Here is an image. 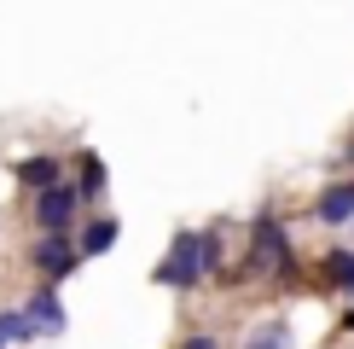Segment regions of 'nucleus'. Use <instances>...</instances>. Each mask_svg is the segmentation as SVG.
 Instances as JSON below:
<instances>
[{
  "label": "nucleus",
  "mask_w": 354,
  "mask_h": 349,
  "mask_svg": "<svg viewBox=\"0 0 354 349\" xmlns=\"http://www.w3.org/2000/svg\"><path fill=\"white\" fill-rule=\"evenodd\" d=\"M348 326H354V314H348Z\"/></svg>",
  "instance_id": "14"
},
{
  "label": "nucleus",
  "mask_w": 354,
  "mask_h": 349,
  "mask_svg": "<svg viewBox=\"0 0 354 349\" xmlns=\"http://www.w3.org/2000/svg\"><path fill=\"white\" fill-rule=\"evenodd\" d=\"M285 262H290L285 227L273 215H256V227H250V268H285Z\"/></svg>",
  "instance_id": "2"
},
{
  "label": "nucleus",
  "mask_w": 354,
  "mask_h": 349,
  "mask_svg": "<svg viewBox=\"0 0 354 349\" xmlns=\"http://www.w3.org/2000/svg\"><path fill=\"white\" fill-rule=\"evenodd\" d=\"M18 338H29V320L24 314H0V349H12Z\"/></svg>",
  "instance_id": "9"
},
{
  "label": "nucleus",
  "mask_w": 354,
  "mask_h": 349,
  "mask_svg": "<svg viewBox=\"0 0 354 349\" xmlns=\"http://www.w3.org/2000/svg\"><path fill=\"white\" fill-rule=\"evenodd\" d=\"M76 262H82V251L64 239V233H47V239L35 244V268H41V274H53V280H64Z\"/></svg>",
  "instance_id": "4"
},
{
  "label": "nucleus",
  "mask_w": 354,
  "mask_h": 349,
  "mask_svg": "<svg viewBox=\"0 0 354 349\" xmlns=\"http://www.w3.org/2000/svg\"><path fill=\"white\" fill-rule=\"evenodd\" d=\"M111 244H116V222H93L87 239H82V256H105Z\"/></svg>",
  "instance_id": "8"
},
{
  "label": "nucleus",
  "mask_w": 354,
  "mask_h": 349,
  "mask_svg": "<svg viewBox=\"0 0 354 349\" xmlns=\"http://www.w3.org/2000/svg\"><path fill=\"white\" fill-rule=\"evenodd\" d=\"M18 181L24 186H58V157H29V163H18Z\"/></svg>",
  "instance_id": "7"
},
{
  "label": "nucleus",
  "mask_w": 354,
  "mask_h": 349,
  "mask_svg": "<svg viewBox=\"0 0 354 349\" xmlns=\"http://www.w3.org/2000/svg\"><path fill=\"white\" fill-rule=\"evenodd\" d=\"M250 349H285V326H279V320H273V326H261Z\"/></svg>",
  "instance_id": "12"
},
{
  "label": "nucleus",
  "mask_w": 354,
  "mask_h": 349,
  "mask_svg": "<svg viewBox=\"0 0 354 349\" xmlns=\"http://www.w3.org/2000/svg\"><path fill=\"white\" fill-rule=\"evenodd\" d=\"M186 349H221V343H215V338H192Z\"/></svg>",
  "instance_id": "13"
},
{
  "label": "nucleus",
  "mask_w": 354,
  "mask_h": 349,
  "mask_svg": "<svg viewBox=\"0 0 354 349\" xmlns=\"http://www.w3.org/2000/svg\"><path fill=\"white\" fill-rule=\"evenodd\" d=\"M76 204H82V193L58 181V186H47V193L35 198V222L47 227V233H64V227H70V215H76Z\"/></svg>",
  "instance_id": "3"
},
{
  "label": "nucleus",
  "mask_w": 354,
  "mask_h": 349,
  "mask_svg": "<svg viewBox=\"0 0 354 349\" xmlns=\"http://www.w3.org/2000/svg\"><path fill=\"white\" fill-rule=\"evenodd\" d=\"M215 256H221V239H215V233H180L174 251L163 256V268H157V280L174 285V291H192L203 274L215 268Z\"/></svg>",
  "instance_id": "1"
},
{
  "label": "nucleus",
  "mask_w": 354,
  "mask_h": 349,
  "mask_svg": "<svg viewBox=\"0 0 354 349\" xmlns=\"http://www.w3.org/2000/svg\"><path fill=\"white\" fill-rule=\"evenodd\" d=\"M99 186H105V163H99V157H87V169H82V193L93 198Z\"/></svg>",
  "instance_id": "11"
},
{
  "label": "nucleus",
  "mask_w": 354,
  "mask_h": 349,
  "mask_svg": "<svg viewBox=\"0 0 354 349\" xmlns=\"http://www.w3.org/2000/svg\"><path fill=\"white\" fill-rule=\"evenodd\" d=\"M331 280L343 285V291H354V256H348V251H337V256H331Z\"/></svg>",
  "instance_id": "10"
},
{
  "label": "nucleus",
  "mask_w": 354,
  "mask_h": 349,
  "mask_svg": "<svg viewBox=\"0 0 354 349\" xmlns=\"http://www.w3.org/2000/svg\"><path fill=\"white\" fill-rule=\"evenodd\" d=\"M29 332H64V309H58V297L53 291H35V297H29Z\"/></svg>",
  "instance_id": "5"
},
{
  "label": "nucleus",
  "mask_w": 354,
  "mask_h": 349,
  "mask_svg": "<svg viewBox=\"0 0 354 349\" xmlns=\"http://www.w3.org/2000/svg\"><path fill=\"white\" fill-rule=\"evenodd\" d=\"M319 222H331V227H348L354 222V181L348 186H331V193L319 198Z\"/></svg>",
  "instance_id": "6"
}]
</instances>
